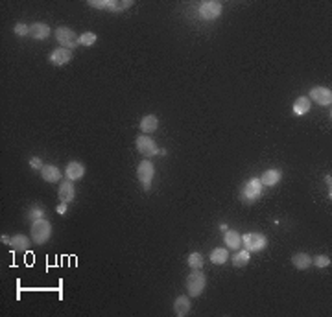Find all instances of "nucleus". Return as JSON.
Returning a JSON list of instances; mask_svg holds the SVG:
<instances>
[{
    "instance_id": "33",
    "label": "nucleus",
    "mask_w": 332,
    "mask_h": 317,
    "mask_svg": "<svg viewBox=\"0 0 332 317\" xmlns=\"http://www.w3.org/2000/svg\"><path fill=\"white\" fill-rule=\"evenodd\" d=\"M2 244H7V246H9V242H11V238H7V236H4V234H2Z\"/></svg>"
},
{
    "instance_id": "17",
    "label": "nucleus",
    "mask_w": 332,
    "mask_h": 317,
    "mask_svg": "<svg viewBox=\"0 0 332 317\" xmlns=\"http://www.w3.org/2000/svg\"><path fill=\"white\" fill-rule=\"evenodd\" d=\"M157 127H159V118H157L155 115H146V117L140 120V131H142V135L155 133Z\"/></svg>"
},
{
    "instance_id": "16",
    "label": "nucleus",
    "mask_w": 332,
    "mask_h": 317,
    "mask_svg": "<svg viewBox=\"0 0 332 317\" xmlns=\"http://www.w3.org/2000/svg\"><path fill=\"white\" fill-rule=\"evenodd\" d=\"M190 308H192V304H190L189 295H179V297H176V301H174V314H176L177 317L189 316Z\"/></svg>"
},
{
    "instance_id": "25",
    "label": "nucleus",
    "mask_w": 332,
    "mask_h": 317,
    "mask_svg": "<svg viewBox=\"0 0 332 317\" xmlns=\"http://www.w3.org/2000/svg\"><path fill=\"white\" fill-rule=\"evenodd\" d=\"M131 6H133L131 0H111L109 11H113V13H120V11H126V9Z\"/></svg>"
},
{
    "instance_id": "12",
    "label": "nucleus",
    "mask_w": 332,
    "mask_h": 317,
    "mask_svg": "<svg viewBox=\"0 0 332 317\" xmlns=\"http://www.w3.org/2000/svg\"><path fill=\"white\" fill-rule=\"evenodd\" d=\"M85 175V166L79 161H70L65 168V177L68 181H79Z\"/></svg>"
},
{
    "instance_id": "23",
    "label": "nucleus",
    "mask_w": 332,
    "mask_h": 317,
    "mask_svg": "<svg viewBox=\"0 0 332 317\" xmlns=\"http://www.w3.org/2000/svg\"><path fill=\"white\" fill-rule=\"evenodd\" d=\"M227 258H229V251L225 247H216V249H212V253H210V262L216 265L225 264Z\"/></svg>"
},
{
    "instance_id": "2",
    "label": "nucleus",
    "mask_w": 332,
    "mask_h": 317,
    "mask_svg": "<svg viewBox=\"0 0 332 317\" xmlns=\"http://www.w3.org/2000/svg\"><path fill=\"white\" fill-rule=\"evenodd\" d=\"M30 234H32L33 244L37 246H43L46 244L50 236H52V223L46 220V218H41V220L33 221L32 227H30Z\"/></svg>"
},
{
    "instance_id": "20",
    "label": "nucleus",
    "mask_w": 332,
    "mask_h": 317,
    "mask_svg": "<svg viewBox=\"0 0 332 317\" xmlns=\"http://www.w3.org/2000/svg\"><path fill=\"white\" fill-rule=\"evenodd\" d=\"M310 105H312V102L308 100V96H299L293 102V115L303 117V115H306L310 111Z\"/></svg>"
},
{
    "instance_id": "21",
    "label": "nucleus",
    "mask_w": 332,
    "mask_h": 317,
    "mask_svg": "<svg viewBox=\"0 0 332 317\" xmlns=\"http://www.w3.org/2000/svg\"><path fill=\"white\" fill-rule=\"evenodd\" d=\"M30 246H32V242H30V238L24 236V234H15L13 238H11V242H9V247L19 249V251H28Z\"/></svg>"
},
{
    "instance_id": "6",
    "label": "nucleus",
    "mask_w": 332,
    "mask_h": 317,
    "mask_svg": "<svg viewBox=\"0 0 332 317\" xmlns=\"http://www.w3.org/2000/svg\"><path fill=\"white\" fill-rule=\"evenodd\" d=\"M56 41H58L63 48H68V50H74V48L79 45V37L76 35V32L66 26H59L58 30H56Z\"/></svg>"
},
{
    "instance_id": "27",
    "label": "nucleus",
    "mask_w": 332,
    "mask_h": 317,
    "mask_svg": "<svg viewBox=\"0 0 332 317\" xmlns=\"http://www.w3.org/2000/svg\"><path fill=\"white\" fill-rule=\"evenodd\" d=\"M96 43V33L92 32H83L79 35V45L81 46H92Z\"/></svg>"
},
{
    "instance_id": "7",
    "label": "nucleus",
    "mask_w": 332,
    "mask_h": 317,
    "mask_svg": "<svg viewBox=\"0 0 332 317\" xmlns=\"http://www.w3.org/2000/svg\"><path fill=\"white\" fill-rule=\"evenodd\" d=\"M221 11H223V6L218 0H205L198 9V13L203 20H216L221 15Z\"/></svg>"
},
{
    "instance_id": "31",
    "label": "nucleus",
    "mask_w": 332,
    "mask_h": 317,
    "mask_svg": "<svg viewBox=\"0 0 332 317\" xmlns=\"http://www.w3.org/2000/svg\"><path fill=\"white\" fill-rule=\"evenodd\" d=\"M28 162H30V168H33V170H39L41 172V170L45 168V164H43V161H41L39 157H32Z\"/></svg>"
},
{
    "instance_id": "9",
    "label": "nucleus",
    "mask_w": 332,
    "mask_h": 317,
    "mask_svg": "<svg viewBox=\"0 0 332 317\" xmlns=\"http://www.w3.org/2000/svg\"><path fill=\"white\" fill-rule=\"evenodd\" d=\"M308 100L321 107H329L332 104V91L329 87H314L308 94Z\"/></svg>"
},
{
    "instance_id": "29",
    "label": "nucleus",
    "mask_w": 332,
    "mask_h": 317,
    "mask_svg": "<svg viewBox=\"0 0 332 317\" xmlns=\"http://www.w3.org/2000/svg\"><path fill=\"white\" fill-rule=\"evenodd\" d=\"M13 33L15 35H19V37H30V26L19 22V24H15L13 26Z\"/></svg>"
},
{
    "instance_id": "18",
    "label": "nucleus",
    "mask_w": 332,
    "mask_h": 317,
    "mask_svg": "<svg viewBox=\"0 0 332 317\" xmlns=\"http://www.w3.org/2000/svg\"><path fill=\"white\" fill-rule=\"evenodd\" d=\"M292 264L295 269L305 271V269H308V267L312 265V256H310L308 253H297V254L292 256Z\"/></svg>"
},
{
    "instance_id": "26",
    "label": "nucleus",
    "mask_w": 332,
    "mask_h": 317,
    "mask_svg": "<svg viewBox=\"0 0 332 317\" xmlns=\"http://www.w3.org/2000/svg\"><path fill=\"white\" fill-rule=\"evenodd\" d=\"M189 267L190 269H201L203 267V254L201 253H190L189 254Z\"/></svg>"
},
{
    "instance_id": "24",
    "label": "nucleus",
    "mask_w": 332,
    "mask_h": 317,
    "mask_svg": "<svg viewBox=\"0 0 332 317\" xmlns=\"http://www.w3.org/2000/svg\"><path fill=\"white\" fill-rule=\"evenodd\" d=\"M45 214H46V210H45L43 205H39V203H33L32 207H30V210H28V220L33 223V221L45 218Z\"/></svg>"
},
{
    "instance_id": "22",
    "label": "nucleus",
    "mask_w": 332,
    "mask_h": 317,
    "mask_svg": "<svg viewBox=\"0 0 332 317\" xmlns=\"http://www.w3.org/2000/svg\"><path fill=\"white\" fill-rule=\"evenodd\" d=\"M249 258H251V253L248 249H238L233 254V265L235 267H246L249 264Z\"/></svg>"
},
{
    "instance_id": "3",
    "label": "nucleus",
    "mask_w": 332,
    "mask_h": 317,
    "mask_svg": "<svg viewBox=\"0 0 332 317\" xmlns=\"http://www.w3.org/2000/svg\"><path fill=\"white\" fill-rule=\"evenodd\" d=\"M207 286V277L201 273V269H192L189 277H187V291L190 297H199Z\"/></svg>"
},
{
    "instance_id": "14",
    "label": "nucleus",
    "mask_w": 332,
    "mask_h": 317,
    "mask_svg": "<svg viewBox=\"0 0 332 317\" xmlns=\"http://www.w3.org/2000/svg\"><path fill=\"white\" fill-rule=\"evenodd\" d=\"M41 177L46 183H59L63 177V172L56 164H45V168L41 170Z\"/></svg>"
},
{
    "instance_id": "11",
    "label": "nucleus",
    "mask_w": 332,
    "mask_h": 317,
    "mask_svg": "<svg viewBox=\"0 0 332 317\" xmlns=\"http://www.w3.org/2000/svg\"><path fill=\"white\" fill-rule=\"evenodd\" d=\"M58 197L61 203H70L76 197V188H74V181H63L58 188Z\"/></svg>"
},
{
    "instance_id": "1",
    "label": "nucleus",
    "mask_w": 332,
    "mask_h": 317,
    "mask_svg": "<svg viewBox=\"0 0 332 317\" xmlns=\"http://www.w3.org/2000/svg\"><path fill=\"white\" fill-rule=\"evenodd\" d=\"M262 190H264V187H262L261 179H259V177H251V179H248V181L242 185L240 201L246 203V205H253L255 201L261 199Z\"/></svg>"
},
{
    "instance_id": "8",
    "label": "nucleus",
    "mask_w": 332,
    "mask_h": 317,
    "mask_svg": "<svg viewBox=\"0 0 332 317\" xmlns=\"http://www.w3.org/2000/svg\"><path fill=\"white\" fill-rule=\"evenodd\" d=\"M135 144H137V151L142 157H146V159H150V157H155L157 153H159L157 142L153 140V138H151L150 135H140V136H137Z\"/></svg>"
},
{
    "instance_id": "19",
    "label": "nucleus",
    "mask_w": 332,
    "mask_h": 317,
    "mask_svg": "<svg viewBox=\"0 0 332 317\" xmlns=\"http://www.w3.org/2000/svg\"><path fill=\"white\" fill-rule=\"evenodd\" d=\"M223 240H225V246L229 247V249H235V251H238L242 246V236L238 231H225V236H223Z\"/></svg>"
},
{
    "instance_id": "28",
    "label": "nucleus",
    "mask_w": 332,
    "mask_h": 317,
    "mask_svg": "<svg viewBox=\"0 0 332 317\" xmlns=\"http://www.w3.org/2000/svg\"><path fill=\"white\" fill-rule=\"evenodd\" d=\"M312 264L316 265V267H329L331 265V256H327V254H318V256H314L312 258Z\"/></svg>"
},
{
    "instance_id": "15",
    "label": "nucleus",
    "mask_w": 332,
    "mask_h": 317,
    "mask_svg": "<svg viewBox=\"0 0 332 317\" xmlns=\"http://www.w3.org/2000/svg\"><path fill=\"white\" fill-rule=\"evenodd\" d=\"M282 179V172L279 168H269L261 175L262 187H275L277 183H280Z\"/></svg>"
},
{
    "instance_id": "13",
    "label": "nucleus",
    "mask_w": 332,
    "mask_h": 317,
    "mask_svg": "<svg viewBox=\"0 0 332 317\" xmlns=\"http://www.w3.org/2000/svg\"><path fill=\"white\" fill-rule=\"evenodd\" d=\"M30 37L35 41H45L50 37V26L45 22H33L30 24Z\"/></svg>"
},
{
    "instance_id": "32",
    "label": "nucleus",
    "mask_w": 332,
    "mask_h": 317,
    "mask_svg": "<svg viewBox=\"0 0 332 317\" xmlns=\"http://www.w3.org/2000/svg\"><path fill=\"white\" fill-rule=\"evenodd\" d=\"M56 210H58V214H66V210H68V203H59Z\"/></svg>"
},
{
    "instance_id": "5",
    "label": "nucleus",
    "mask_w": 332,
    "mask_h": 317,
    "mask_svg": "<svg viewBox=\"0 0 332 317\" xmlns=\"http://www.w3.org/2000/svg\"><path fill=\"white\" fill-rule=\"evenodd\" d=\"M153 175H155V166H153V162H151L150 159L140 161V164H138V168H137V177H138V181H140L144 190H150L151 188Z\"/></svg>"
},
{
    "instance_id": "4",
    "label": "nucleus",
    "mask_w": 332,
    "mask_h": 317,
    "mask_svg": "<svg viewBox=\"0 0 332 317\" xmlns=\"http://www.w3.org/2000/svg\"><path fill=\"white\" fill-rule=\"evenodd\" d=\"M242 247L249 253H261L267 247V238L262 233H246L242 236Z\"/></svg>"
},
{
    "instance_id": "10",
    "label": "nucleus",
    "mask_w": 332,
    "mask_h": 317,
    "mask_svg": "<svg viewBox=\"0 0 332 317\" xmlns=\"http://www.w3.org/2000/svg\"><path fill=\"white\" fill-rule=\"evenodd\" d=\"M72 56H74L72 50L59 46V48L52 50V54H50V63H52L54 66H63V65H66V63H70Z\"/></svg>"
},
{
    "instance_id": "30",
    "label": "nucleus",
    "mask_w": 332,
    "mask_h": 317,
    "mask_svg": "<svg viewBox=\"0 0 332 317\" xmlns=\"http://www.w3.org/2000/svg\"><path fill=\"white\" fill-rule=\"evenodd\" d=\"M87 4L91 7H96V9H109L111 0H89Z\"/></svg>"
}]
</instances>
